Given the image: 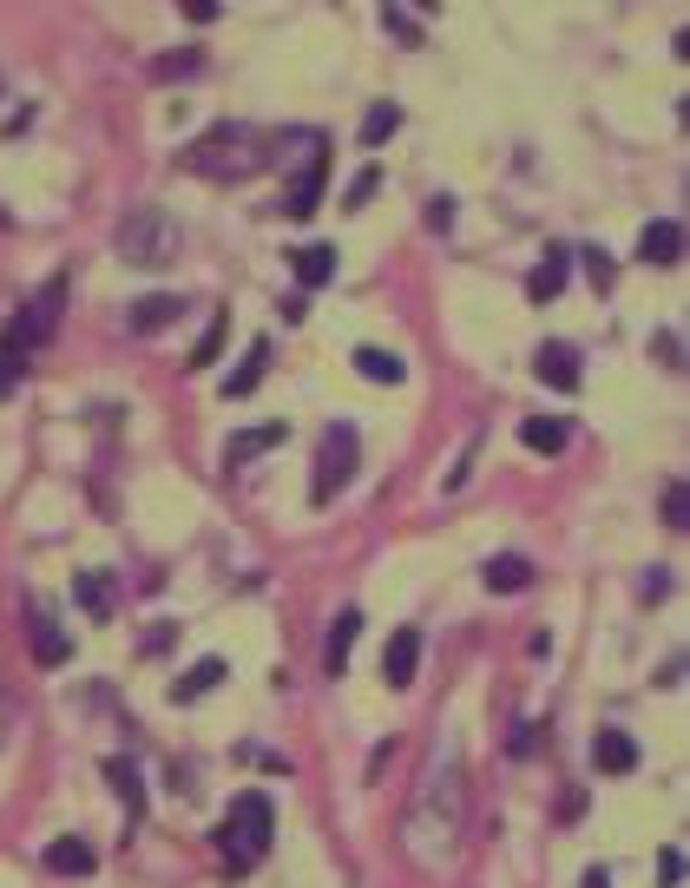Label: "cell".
<instances>
[{
	"mask_svg": "<svg viewBox=\"0 0 690 888\" xmlns=\"http://www.w3.org/2000/svg\"><path fill=\"white\" fill-rule=\"evenodd\" d=\"M461 830H467V771H461V757H441L421 777V797L408 810V856L421 869H441Z\"/></svg>",
	"mask_w": 690,
	"mask_h": 888,
	"instance_id": "1",
	"label": "cell"
},
{
	"mask_svg": "<svg viewBox=\"0 0 690 888\" xmlns=\"http://www.w3.org/2000/svg\"><path fill=\"white\" fill-rule=\"evenodd\" d=\"M184 165L197 171V178H217V184H237V178H257L263 165H270V151H263V132L257 125H237V119H224V125H211L191 151H184Z\"/></svg>",
	"mask_w": 690,
	"mask_h": 888,
	"instance_id": "2",
	"label": "cell"
},
{
	"mask_svg": "<svg viewBox=\"0 0 690 888\" xmlns=\"http://www.w3.org/2000/svg\"><path fill=\"white\" fill-rule=\"evenodd\" d=\"M270 836H276L270 797H263V790H244V797L224 810V823H217V856L237 863V869H257V863L270 856Z\"/></svg>",
	"mask_w": 690,
	"mask_h": 888,
	"instance_id": "3",
	"label": "cell"
},
{
	"mask_svg": "<svg viewBox=\"0 0 690 888\" xmlns=\"http://www.w3.org/2000/svg\"><path fill=\"white\" fill-rule=\"evenodd\" d=\"M178 244H184V231H178V217H171L165 204H138V211L118 224V257H125V263H138V270L171 263V257H178Z\"/></svg>",
	"mask_w": 690,
	"mask_h": 888,
	"instance_id": "4",
	"label": "cell"
},
{
	"mask_svg": "<svg viewBox=\"0 0 690 888\" xmlns=\"http://www.w3.org/2000/svg\"><path fill=\"white\" fill-rule=\"evenodd\" d=\"M349 474H355V428H329L323 435V454H316V487H309V501L316 507H329L336 501V487H349Z\"/></svg>",
	"mask_w": 690,
	"mask_h": 888,
	"instance_id": "5",
	"label": "cell"
},
{
	"mask_svg": "<svg viewBox=\"0 0 690 888\" xmlns=\"http://www.w3.org/2000/svg\"><path fill=\"white\" fill-rule=\"evenodd\" d=\"M323 184H329V151L316 145V151H309V165L290 178V191H283V211H290V217H309V211L323 204Z\"/></svg>",
	"mask_w": 690,
	"mask_h": 888,
	"instance_id": "6",
	"label": "cell"
},
{
	"mask_svg": "<svg viewBox=\"0 0 690 888\" xmlns=\"http://www.w3.org/2000/svg\"><path fill=\"white\" fill-rule=\"evenodd\" d=\"M638 257H645L652 270H678V263H685V224H678V217H652L645 237H638Z\"/></svg>",
	"mask_w": 690,
	"mask_h": 888,
	"instance_id": "7",
	"label": "cell"
},
{
	"mask_svg": "<svg viewBox=\"0 0 690 888\" xmlns=\"http://www.w3.org/2000/svg\"><path fill=\"white\" fill-rule=\"evenodd\" d=\"M573 283V250H546L533 270H527V303H559Z\"/></svg>",
	"mask_w": 690,
	"mask_h": 888,
	"instance_id": "8",
	"label": "cell"
},
{
	"mask_svg": "<svg viewBox=\"0 0 690 888\" xmlns=\"http://www.w3.org/2000/svg\"><path fill=\"white\" fill-rule=\"evenodd\" d=\"M533 375H540L546 389L573 395V389H579V349H573V342H540V356H533Z\"/></svg>",
	"mask_w": 690,
	"mask_h": 888,
	"instance_id": "9",
	"label": "cell"
},
{
	"mask_svg": "<svg viewBox=\"0 0 690 888\" xmlns=\"http://www.w3.org/2000/svg\"><path fill=\"white\" fill-rule=\"evenodd\" d=\"M415 672H421V632L415 626H395V639L382 652V678L401 692V685H415Z\"/></svg>",
	"mask_w": 690,
	"mask_h": 888,
	"instance_id": "10",
	"label": "cell"
},
{
	"mask_svg": "<svg viewBox=\"0 0 690 888\" xmlns=\"http://www.w3.org/2000/svg\"><path fill=\"white\" fill-rule=\"evenodd\" d=\"M355 639H362V612L349 606V612H336V619H329V645H323V672H329V678H342V672H349Z\"/></svg>",
	"mask_w": 690,
	"mask_h": 888,
	"instance_id": "11",
	"label": "cell"
},
{
	"mask_svg": "<svg viewBox=\"0 0 690 888\" xmlns=\"http://www.w3.org/2000/svg\"><path fill=\"white\" fill-rule=\"evenodd\" d=\"M178 316H184V296H165V290H151V296H138V303L125 310L132 336H151V329H165V323H178Z\"/></svg>",
	"mask_w": 690,
	"mask_h": 888,
	"instance_id": "12",
	"label": "cell"
},
{
	"mask_svg": "<svg viewBox=\"0 0 690 888\" xmlns=\"http://www.w3.org/2000/svg\"><path fill=\"white\" fill-rule=\"evenodd\" d=\"M283 421H263V428H244V435H230L224 441V468H244V461H257V454H270V448H283Z\"/></svg>",
	"mask_w": 690,
	"mask_h": 888,
	"instance_id": "13",
	"label": "cell"
},
{
	"mask_svg": "<svg viewBox=\"0 0 690 888\" xmlns=\"http://www.w3.org/2000/svg\"><path fill=\"white\" fill-rule=\"evenodd\" d=\"M592 764H599L606 777L638 771V744H632V731H599V738H592Z\"/></svg>",
	"mask_w": 690,
	"mask_h": 888,
	"instance_id": "14",
	"label": "cell"
},
{
	"mask_svg": "<svg viewBox=\"0 0 690 888\" xmlns=\"http://www.w3.org/2000/svg\"><path fill=\"white\" fill-rule=\"evenodd\" d=\"M480 580H487V593H527L533 586V560L527 553H494Z\"/></svg>",
	"mask_w": 690,
	"mask_h": 888,
	"instance_id": "15",
	"label": "cell"
},
{
	"mask_svg": "<svg viewBox=\"0 0 690 888\" xmlns=\"http://www.w3.org/2000/svg\"><path fill=\"white\" fill-rule=\"evenodd\" d=\"M46 869H53V876H92L99 856H92V843H79V836H53V843H46Z\"/></svg>",
	"mask_w": 690,
	"mask_h": 888,
	"instance_id": "16",
	"label": "cell"
},
{
	"mask_svg": "<svg viewBox=\"0 0 690 888\" xmlns=\"http://www.w3.org/2000/svg\"><path fill=\"white\" fill-rule=\"evenodd\" d=\"M263 362H270V342H250V349H244V362L224 375V402H244V395H257V382H263Z\"/></svg>",
	"mask_w": 690,
	"mask_h": 888,
	"instance_id": "17",
	"label": "cell"
},
{
	"mask_svg": "<svg viewBox=\"0 0 690 888\" xmlns=\"http://www.w3.org/2000/svg\"><path fill=\"white\" fill-rule=\"evenodd\" d=\"M224 678H230V665H224V659H197V665H191V672H184V678L171 685V705H191V698L217 692Z\"/></svg>",
	"mask_w": 690,
	"mask_h": 888,
	"instance_id": "18",
	"label": "cell"
},
{
	"mask_svg": "<svg viewBox=\"0 0 690 888\" xmlns=\"http://www.w3.org/2000/svg\"><path fill=\"white\" fill-rule=\"evenodd\" d=\"M355 375H362V382L395 389V382H408V362H401L395 349H355Z\"/></svg>",
	"mask_w": 690,
	"mask_h": 888,
	"instance_id": "19",
	"label": "cell"
},
{
	"mask_svg": "<svg viewBox=\"0 0 690 888\" xmlns=\"http://www.w3.org/2000/svg\"><path fill=\"white\" fill-rule=\"evenodd\" d=\"M329 277H336V250H329V244H303V250H296V283H303V290H323Z\"/></svg>",
	"mask_w": 690,
	"mask_h": 888,
	"instance_id": "20",
	"label": "cell"
},
{
	"mask_svg": "<svg viewBox=\"0 0 690 888\" xmlns=\"http://www.w3.org/2000/svg\"><path fill=\"white\" fill-rule=\"evenodd\" d=\"M72 599L86 606V619H99V626L112 619V580H105V573H79V580H72Z\"/></svg>",
	"mask_w": 690,
	"mask_h": 888,
	"instance_id": "21",
	"label": "cell"
},
{
	"mask_svg": "<svg viewBox=\"0 0 690 888\" xmlns=\"http://www.w3.org/2000/svg\"><path fill=\"white\" fill-rule=\"evenodd\" d=\"M401 132V105L395 99H375L369 112H362V145H382V138H395Z\"/></svg>",
	"mask_w": 690,
	"mask_h": 888,
	"instance_id": "22",
	"label": "cell"
},
{
	"mask_svg": "<svg viewBox=\"0 0 690 888\" xmlns=\"http://www.w3.org/2000/svg\"><path fill=\"white\" fill-rule=\"evenodd\" d=\"M520 441H527L533 454H559V448H566V421H546V415H527V421H520Z\"/></svg>",
	"mask_w": 690,
	"mask_h": 888,
	"instance_id": "23",
	"label": "cell"
},
{
	"mask_svg": "<svg viewBox=\"0 0 690 888\" xmlns=\"http://www.w3.org/2000/svg\"><path fill=\"white\" fill-rule=\"evenodd\" d=\"M33 659L53 672V665H66L72 659V639L59 632V626H46V619H33Z\"/></svg>",
	"mask_w": 690,
	"mask_h": 888,
	"instance_id": "24",
	"label": "cell"
},
{
	"mask_svg": "<svg viewBox=\"0 0 690 888\" xmlns=\"http://www.w3.org/2000/svg\"><path fill=\"white\" fill-rule=\"evenodd\" d=\"M105 784H112V790H118V797L132 803V817L145 810V784H138V771H132L125 757H105Z\"/></svg>",
	"mask_w": 690,
	"mask_h": 888,
	"instance_id": "25",
	"label": "cell"
},
{
	"mask_svg": "<svg viewBox=\"0 0 690 888\" xmlns=\"http://www.w3.org/2000/svg\"><path fill=\"white\" fill-rule=\"evenodd\" d=\"M224 336H230V329H224V316H211V323H204V336H197V349L184 356V369H211V362L224 356Z\"/></svg>",
	"mask_w": 690,
	"mask_h": 888,
	"instance_id": "26",
	"label": "cell"
},
{
	"mask_svg": "<svg viewBox=\"0 0 690 888\" xmlns=\"http://www.w3.org/2000/svg\"><path fill=\"white\" fill-rule=\"evenodd\" d=\"M197 66H204V53H197V46H184V53H158V59H151V79H191Z\"/></svg>",
	"mask_w": 690,
	"mask_h": 888,
	"instance_id": "27",
	"label": "cell"
},
{
	"mask_svg": "<svg viewBox=\"0 0 690 888\" xmlns=\"http://www.w3.org/2000/svg\"><path fill=\"white\" fill-rule=\"evenodd\" d=\"M375 191H382V165H362V171L349 178V191H342V211H362Z\"/></svg>",
	"mask_w": 690,
	"mask_h": 888,
	"instance_id": "28",
	"label": "cell"
},
{
	"mask_svg": "<svg viewBox=\"0 0 690 888\" xmlns=\"http://www.w3.org/2000/svg\"><path fill=\"white\" fill-rule=\"evenodd\" d=\"M665 527H690V494H685V481H678V474L665 481Z\"/></svg>",
	"mask_w": 690,
	"mask_h": 888,
	"instance_id": "29",
	"label": "cell"
},
{
	"mask_svg": "<svg viewBox=\"0 0 690 888\" xmlns=\"http://www.w3.org/2000/svg\"><path fill=\"white\" fill-rule=\"evenodd\" d=\"M652 362L685 369V336H678V329H658V336H652Z\"/></svg>",
	"mask_w": 690,
	"mask_h": 888,
	"instance_id": "30",
	"label": "cell"
},
{
	"mask_svg": "<svg viewBox=\"0 0 690 888\" xmlns=\"http://www.w3.org/2000/svg\"><path fill=\"white\" fill-rule=\"evenodd\" d=\"M382 26H388V33H401L408 46H421V26H415V13H408V7H382Z\"/></svg>",
	"mask_w": 690,
	"mask_h": 888,
	"instance_id": "31",
	"label": "cell"
},
{
	"mask_svg": "<svg viewBox=\"0 0 690 888\" xmlns=\"http://www.w3.org/2000/svg\"><path fill=\"white\" fill-rule=\"evenodd\" d=\"M474 454H480V435H474V441H467V448H461V461H454V468H448V481H441V487H448V494H461V487H467V474H474Z\"/></svg>",
	"mask_w": 690,
	"mask_h": 888,
	"instance_id": "32",
	"label": "cell"
},
{
	"mask_svg": "<svg viewBox=\"0 0 690 888\" xmlns=\"http://www.w3.org/2000/svg\"><path fill=\"white\" fill-rule=\"evenodd\" d=\"M579 257H586V270H592V283H599V290H612V283H619V263H612L606 250H579Z\"/></svg>",
	"mask_w": 690,
	"mask_h": 888,
	"instance_id": "33",
	"label": "cell"
},
{
	"mask_svg": "<svg viewBox=\"0 0 690 888\" xmlns=\"http://www.w3.org/2000/svg\"><path fill=\"white\" fill-rule=\"evenodd\" d=\"M658 883L665 888L685 883V850H658Z\"/></svg>",
	"mask_w": 690,
	"mask_h": 888,
	"instance_id": "34",
	"label": "cell"
},
{
	"mask_svg": "<svg viewBox=\"0 0 690 888\" xmlns=\"http://www.w3.org/2000/svg\"><path fill=\"white\" fill-rule=\"evenodd\" d=\"M428 231H454V198H428Z\"/></svg>",
	"mask_w": 690,
	"mask_h": 888,
	"instance_id": "35",
	"label": "cell"
},
{
	"mask_svg": "<svg viewBox=\"0 0 690 888\" xmlns=\"http://www.w3.org/2000/svg\"><path fill=\"white\" fill-rule=\"evenodd\" d=\"M671 593V573L665 566H652V580H645V599H665Z\"/></svg>",
	"mask_w": 690,
	"mask_h": 888,
	"instance_id": "36",
	"label": "cell"
},
{
	"mask_svg": "<svg viewBox=\"0 0 690 888\" xmlns=\"http://www.w3.org/2000/svg\"><path fill=\"white\" fill-rule=\"evenodd\" d=\"M579 888H612V869H606V863H599V869H586V883Z\"/></svg>",
	"mask_w": 690,
	"mask_h": 888,
	"instance_id": "37",
	"label": "cell"
},
{
	"mask_svg": "<svg viewBox=\"0 0 690 888\" xmlns=\"http://www.w3.org/2000/svg\"><path fill=\"white\" fill-rule=\"evenodd\" d=\"M13 382H20V375H13V369H7V362H0V402H7V395H13Z\"/></svg>",
	"mask_w": 690,
	"mask_h": 888,
	"instance_id": "38",
	"label": "cell"
}]
</instances>
